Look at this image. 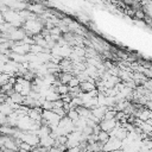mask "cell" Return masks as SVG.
<instances>
[{"label": "cell", "instance_id": "11", "mask_svg": "<svg viewBox=\"0 0 152 152\" xmlns=\"http://www.w3.org/2000/svg\"><path fill=\"white\" fill-rule=\"evenodd\" d=\"M109 139V135H108V133H106V132H102V131H100L99 133H97V141L100 142V144H106V141Z\"/></svg>", "mask_w": 152, "mask_h": 152}, {"label": "cell", "instance_id": "15", "mask_svg": "<svg viewBox=\"0 0 152 152\" xmlns=\"http://www.w3.org/2000/svg\"><path fill=\"white\" fill-rule=\"evenodd\" d=\"M8 80H10V76H8V75H6V74H4V72L0 74V87L7 84V83H8Z\"/></svg>", "mask_w": 152, "mask_h": 152}, {"label": "cell", "instance_id": "3", "mask_svg": "<svg viewBox=\"0 0 152 152\" xmlns=\"http://www.w3.org/2000/svg\"><path fill=\"white\" fill-rule=\"evenodd\" d=\"M121 148V140L109 137V139L106 141V144L102 145V152H110V151H118Z\"/></svg>", "mask_w": 152, "mask_h": 152}, {"label": "cell", "instance_id": "4", "mask_svg": "<svg viewBox=\"0 0 152 152\" xmlns=\"http://www.w3.org/2000/svg\"><path fill=\"white\" fill-rule=\"evenodd\" d=\"M116 120L115 119H112V120H101L99 122V127L102 132H106V133H109L115 126H116Z\"/></svg>", "mask_w": 152, "mask_h": 152}, {"label": "cell", "instance_id": "13", "mask_svg": "<svg viewBox=\"0 0 152 152\" xmlns=\"http://www.w3.org/2000/svg\"><path fill=\"white\" fill-rule=\"evenodd\" d=\"M137 20H142L144 21V19H145V13L141 11V8H139V10H137V11H134V15H133Z\"/></svg>", "mask_w": 152, "mask_h": 152}, {"label": "cell", "instance_id": "5", "mask_svg": "<svg viewBox=\"0 0 152 152\" xmlns=\"http://www.w3.org/2000/svg\"><path fill=\"white\" fill-rule=\"evenodd\" d=\"M53 144H55V139L52 137H50V135L39 139V146L45 148V150H49V148L53 147Z\"/></svg>", "mask_w": 152, "mask_h": 152}, {"label": "cell", "instance_id": "2", "mask_svg": "<svg viewBox=\"0 0 152 152\" xmlns=\"http://www.w3.org/2000/svg\"><path fill=\"white\" fill-rule=\"evenodd\" d=\"M19 140H21L23 142H26L32 148L39 146V138L33 132H23L21 131V134L19 137Z\"/></svg>", "mask_w": 152, "mask_h": 152}, {"label": "cell", "instance_id": "9", "mask_svg": "<svg viewBox=\"0 0 152 152\" xmlns=\"http://www.w3.org/2000/svg\"><path fill=\"white\" fill-rule=\"evenodd\" d=\"M8 99H10L13 103L19 104V106H21V104H23V101H24V96H21L20 94H18V93H15V91H13V93L8 96Z\"/></svg>", "mask_w": 152, "mask_h": 152}, {"label": "cell", "instance_id": "16", "mask_svg": "<svg viewBox=\"0 0 152 152\" xmlns=\"http://www.w3.org/2000/svg\"><path fill=\"white\" fill-rule=\"evenodd\" d=\"M18 148H19V150H24V151H26V152H31V150H32V147H31L30 145H27L26 142H23V141L19 142Z\"/></svg>", "mask_w": 152, "mask_h": 152}, {"label": "cell", "instance_id": "12", "mask_svg": "<svg viewBox=\"0 0 152 152\" xmlns=\"http://www.w3.org/2000/svg\"><path fill=\"white\" fill-rule=\"evenodd\" d=\"M66 118H69L72 122H75L80 116H78V113L76 112V109H70V110L66 113Z\"/></svg>", "mask_w": 152, "mask_h": 152}, {"label": "cell", "instance_id": "10", "mask_svg": "<svg viewBox=\"0 0 152 152\" xmlns=\"http://www.w3.org/2000/svg\"><path fill=\"white\" fill-rule=\"evenodd\" d=\"M0 113H1L2 115H5V116H8L10 114L13 113V109H12L6 102H4V103L0 104Z\"/></svg>", "mask_w": 152, "mask_h": 152}, {"label": "cell", "instance_id": "1", "mask_svg": "<svg viewBox=\"0 0 152 152\" xmlns=\"http://www.w3.org/2000/svg\"><path fill=\"white\" fill-rule=\"evenodd\" d=\"M31 86H32V82L25 81L23 77H17L15 84L13 86V90L25 97V96H27V95L30 94V91H31Z\"/></svg>", "mask_w": 152, "mask_h": 152}, {"label": "cell", "instance_id": "17", "mask_svg": "<svg viewBox=\"0 0 152 152\" xmlns=\"http://www.w3.org/2000/svg\"><path fill=\"white\" fill-rule=\"evenodd\" d=\"M0 135H1V134H0Z\"/></svg>", "mask_w": 152, "mask_h": 152}, {"label": "cell", "instance_id": "14", "mask_svg": "<svg viewBox=\"0 0 152 152\" xmlns=\"http://www.w3.org/2000/svg\"><path fill=\"white\" fill-rule=\"evenodd\" d=\"M66 86H68L69 88H77V87L80 86V82H78V80H77V78L74 76V77H72V78L69 81V83H68Z\"/></svg>", "mask_w": 152, "mask_h": 152}, {"label": "cell", "instance_id": "8", "mask_svg": "<svg viewBox=\"0 0 152 152\" xmlns=\"http://www.w3.org/2000/svg\"><path fill=\"white\" fill-rule=\"evenodd\" d=\"M57 77H58V80H59V82H61L62 84H68L69 81L74 77V75H72L71 72H59V74L57 75Z\"/></svg>", "mask_w": 152, "mask_h": 152}, {"label": "cell", "instance_id": "6", "mask_svg": "<svg viewBox=\"0 0 152 152\" xmlns=\"http://www.w3.org/2000/svg\"><path fill=\"white\" fill-rule=\"evenodd\" d=\"M106 110H107L106 107H95V108L91 109L90 112H91V115H93L95 119H97L99 121H101V120L103 119V115H104Z\"/></svg>", "mask_w": 152, "mask_h": 152}, {"label": "cell", "instance_id": "7", "mask_svg": "<svg viewBox=\"0 0 152 152\" xmlns=\"http://www.w3.org/2000/svg\"><path fill=\"white\" fill-rule=\"evenodd\" d=\"M50 133H51V129H50L48 126H45V125H40V127L34 132V134H36L39 139L50 135Z\"/></svg>", "mask_w": 152, "mask_h": 152}]
</instances>
